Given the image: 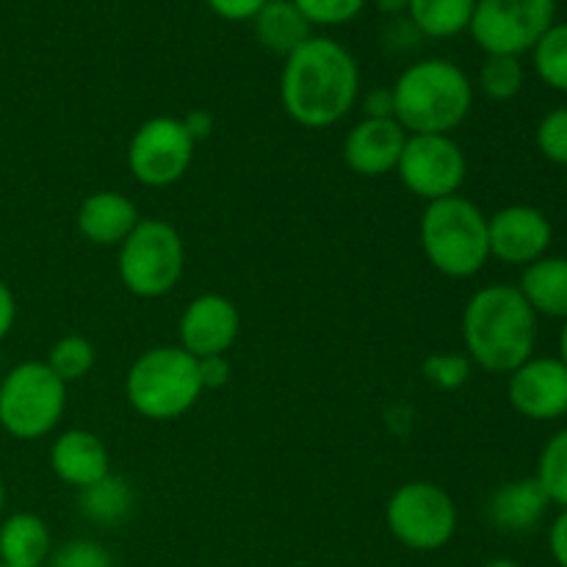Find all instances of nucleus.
<instances>
[{"label":"nucleus","mask_w":567,"mask_h":567,"mask_svg":"<svg viewBox=\"0 0 567 567\" xmlns=\"http://www.w3.org/2000/svg\"><path fill=\"white\" fill-rule=\"evenodd\" d=\"M360 97V66L341 42L310 37L282 64L280 100L286 114L308 131L332 127Z\"/></svg>","instance_id":"obj_1"},{"label":"nucleus","mask_w":567,"mask_h":567,"mask_svg":"<svg viewBox=\"0 0 567 567\" xmlns=\"http://www.w3.org/2000/svg\"><path fill=\"white\" fill-rule=\"evenodd\" d=\"M465 354L491 374H513L520 363L535 358L537 313L518 286H493L471 293L460 319Z\"/></svg>","instance_id":"obj_2"},{"label":"nucleus","mask_w":567,"mask_h":567,"mask_svg":"<svg viewBox=\"0 0 567 567\" xmlns=\"http://www.w3.org/2000/svg\"><path fill=\"white\" fill-rule=\"evenodd\" d=\"M393 92V120L408 136H452L474 109V83L449 59L410 64Z\"/></svg>","instance_id":"obj_3"},{"label":"nucleus","mask_w":567,"mask_h":567,"mask_svg":"<svg viewBox=\"0 0 567 567\" xmlns=\"http://www.w3.org/2000/svg\"><path fill=\"white\" fill-rule=\"evenodd\" d=\"M419 238L432 269L449 280L476 277L491 260L487 214L463 194L426 203Z\"/></svg>","instance_id":"obj_4"},{"label":"nucleus","mask_w":567,"mask_h":567,"mask_svg":"<svg viewBox=\"0 0 567 567\" xmlns=\"http://www.w3.org/2000/svg\"><path fill=\"white\" fill-rule=\"evenodd\" d=\"M203 396L197 358L183 347L161 343L131 363L125 374V399L142 419L166 424L177 421Z\"/></svg>","instance_id":"obj_5"},{"label":"nucleus","mask_w":567,"mask_h":567,"mask_svg":"<svg viewBox=\"0 0 567 567\" xmlns=\"http://www.w3.org/2000/svg\"><path fill=\"white\" fill-rule=\"evenodd\" d=\"M66 382L44 360H25L0 377V430L14 441H39L66 413Z\"/></svg>","instance_id":"obj_6"},{"label":"nucleus","mask_w":567,"mask_h":567,"mask_svg":"<svg viewBox=\"0 0 567 567\" xmlns=\"http://www.w3.org/2000/svg\"><path fill=\"white\" fill-rule=\"evenodd\" d=\"M116 271L127 293L138 299H161L175 291L186 269V244L172 221L150 216L120 244Z\"/></svg>","instance_id":"obj_7"},{"label":"nucleus","mask_w":567,"mask_h":567,"mask_svg":"<svg viewBox=\"0 0 567 567\" xmlns=\"http://www.w3.org/2000/svg\"><path fill=\"white\" fill-rule=\"evenodd\" d=\"M388 532L410 551H441L457 532V504L441 485L426 480L404 482L385 504Z\"/></svg>","instance_id":"obj_8"},{"label":"nucleus","mask_w":567,"mask_h":567,"mask_svg":"<svg viewBox=\"0 0 567 567\" xmlns=\"http://www.w3.org/2000/svg\"><path fill=\"white\" fill-rule=\"evenodd\" d=\"M551 25L554 0H476L468 33L487 55L520 59Z\"/></svg>","instance_id":"obj_9"},{"label":"nucleus","mask_w":567,"mask_h":567,"mask_svg":"<svg viewBox=\"0 0 567 567\" xmlns=\"http://www.w3.org/2000/svg\"><path fill=\"white\" fill-rule=\"evenodd\" d=\"M194 147L181 116H153L127 142V169L142 186L169 188L192 169Z\"/></svg>","instance_id":"obj_10"},{"label":"nucleus","mask_w":567,"mask_h":567,"mask_svg":"<svg viewBox=\"0 0 567 567\" xmlns=\"http://www.w3.org/2000/svg\"><path fill=\"white\" fill-rule=\"evenodd\" d=\"M396 175L413 197L435 203L460 194L468 177V158L454 136H408Z\"/></svg>","instance_id":"obj_11"},{"label":"nucleus","mask_w":567,"mask_h":567,"mask_svg":"<svg viewBox=\"0 0 567 567\" xmlns=\"http://www.w3.org/2000/svg\"><path fill=\"white\" fill-rule=\"evenodd\" d=\"M177 336V347L197 360L227 354L241 336V313L225 293H199L183 308Z\"/></svg>","instance_id":"obj_12"},{"label":"nucleus","mask_w":567,"mask_h":567,"mask_svg":"<svg viewBox=\"0 0 567 567\" xmlns=\"http://www.w3.org/2000/svg\"><path fill=\"white\" fill-rule=\"evenodd\" d=\"M487 241H491V258L526 269L548 255L554 227L535 205H507L487 216Z\"/></svg>","instance_id":"obj_13"},{"label":"nucleus","mask_w":567,"mask_h":567,"mask_svg":"<svg viewBox=\"0 0 567 567\" xmlns=\"http://www.w3.org/2000/svg\"><path fill=\"white\" fill-rule=\"evenodd\" d=\"M507 399L529 421L567 415V365L559 358H529L509 374Z\"/></svg>","instance_id":"obj_14"},{"label":"nucleus","mask_w":567,"mask_h":567,"mask_svg":"<svg viewBox=\"0 0 567 567\" xmlns=\"http://www.w3.org/2000/svg\"><path fill=\"white\" fill-rule=\"evenodd\" d=\"M408 131L396 120H360L343 138V161L360 177L396 172Z\"/></svg>","instance_id":"obj_15"},{"label":"nucleus","mask_w":567,"mask_h":567,"mask_svg":"<svg viewBox=\"0 0 567 567\" xmlns=\"http://www.w3.org/2000/svg\"><path fill=\"white\" fill-rule=\"evenodd\" d=\"M50 468H53L55 480L83 491L92 482L111 474L109 446L103 443V437L89 430H78V426L64 430L55 435L53 446H50Z\"/></svg>","instance_id":"obj_16"},{"label":"nucleus","mask_w":567,"mask_h":567,"mask_svg":"<svg viewBox=\"0 0 567 567\" xmlns=\"http://www.w3.org/2000/svg\"><path fill=\"white\" fill-rule=\"evenodd\" d=\"M142 221L136 203L116 188L89 194L75 216L78 233L94 247H120Z\"/></svg>","instance_id":"obj_17"},{"label":"nucleus","mask_w":567,"mask_h":567,"mask_svg":"<svg viewBox=\"0 0 567 567\" xmlns=\"http://www.w3.org/2000/svg\"><path fill=\"white\" fill-rule=\"evenodd\" d=\"M548 507L551 502L540 482L535 476H524V480L504 482L502 487H496L487 502V520L507 535H526L546 518Z\"/></svg>","instance_id":"obj_18"},{"label":"nucleus","mask_w":567,"mask_h":567,"mask_svg":"<svg viewBox=\"0 0 567 567\" xmlns=\"http://www.w3.org/2000/svg\"><path fill=\"white\" fill-rule=\"evenodd\" d=\"M518 291L537 316L546 319H567V258L543 255L520 275Z\"/></svg>","instance_id":"obj_19"},{"label":"nucleus","mask_w":567,"mask_h":567,"mask_svg":"<svg viewBox=\"0 0 567 567\" xmlns=\"http://www.w3.org/2000/svg\"><path fill=\"white\" fill-rule=\"evenodd\" d=\"M53 551L48 524L33 513H14L0 524V565L42 567Z\"/></svg>","instance_id":"obj_20"},{"label":"nucleus","mask_w":567,"mask_h":567,"mask_svg":"<svg viewBox=\"0 0 567 567\" xmlns=\"http://www.w3.org/2000/svg\"><path fill=\"white\" fill-rule=\"evenodd\" d=\"M252 25L258 42L280 59L297 53L313 37V25L305 20L293 0H266L264 9L255 14Z\"/></svg>","instance_id":"obj_21"},{"label":"nucleus","mask_w":567,"mask_h":567,"mask_svg":"<svg viewBox=\"0 0 567 567\" xmlns=\"http://www.w3.org/2000/svg\"><path fill=\"white\" fill-rule=\"evenodd\" d=\"M78 509L83 518L103 529H114V526L125 524L136 509V493H133L131 482L120 474H105L103 480L92 482L89 487L78 491Z\"/></svg>","instance_id":"obj_22"},{"label":"nucleus","mask_w":567,"mask_h":567,"mask_svg":"<svg viewBox=\"0 0 567 567\" xmlns=\"http://www.w3.org/2000/svg\"><path fill=\"white\" fill-rule=\"evenodd\" d=\"M476 0H410L408 20L421 37L452 39L468 31Z\"/></svg>","instance_id":"obj_23"},{"label":"nucleus","mask_w":567,"mask_h":567,"mask_svg":"<svg viewBox=\"0 0 567 567\" xmlns=\"http://www.w3.org/2000/svg\"><path fill=\"white\" fill-rule=\"evenodd\" d=\"M44 363L50 365L55 377L66 385L83 380V377L92 374L94 363H97V352H94V343L83 336H64L50 347L48 360Z\"/></svg>","instance_id":"obj_24"},{"label":"nucleus","mask_w":567,"mask_h":567,"mask_svg":"<svg viewBox=\"0 0 567 567\" xmlns=\"http://www.w3.org/2000/svg\"><path fill=\"white\" fill-rule=\"evenodd\" d=\"M537 78L554 92H567V22H554L532 50Z\"/></svg>","instance_id":"obj_25"},{"label":"nucleus","mask_w":567,"mask_h":567,"mask_svg":"<svg viewBox=\"0 0 567 567\" xmlns=\"http://www.w3.org/2000/svg\"><path fill=\"white\" fill-rule=\"evenodd\" d=\"M535 480L546 491L548 502L557 507H567V426L554 432L537 457Z\"/></svg>","instance_id":"obj_26"},{"label":"nucleus","mask_w":567,"mask_h":567,"mask_svg":"<svg viewBox=\"0 0 567 567\" xmlns=\"http://www.w3.org/2000/svg\"><path fill=\"white\" fill-rule=\"evenodd\" d=\"M526 83V72L515 55H487L480 70V89L487 100L507 103L518 97Z\"/></svg>","instance_id":"obj_27"},{"label":"nucleus","mask_w":567,"mask_h":567,"mask_svg":"<svg viewBox=\"0 0 567 567\" xmlns=\"http://www.w3.org/2000/svg\"><path fill=\"white\" fill-rule=\"evenodd\" d=\"M421 374L437 391H460L463 385H468L474 363L465 352H432L426 354Z\"/></svg>","instance_id":"obj_28"},{"label":"nucleus","mask_w":567,"mask_h":567,"mask_svg":"<svg viewBox=\"0 0 567 567\" xmlns=\"http://www.w3.org/2000/svg\"><path fill=\"white\" fill-rule=\"evenodd\" d=\"M535 142L543 158L557 166H567V105H559L543 116Z\"/></svg>","instance_id":"obj_29"},{"label":"nucleus","mask_w":567,"mask_h":567,"mask_svg":"<svg viewBox=\"0 0 567 567\" xmlns=\"http://www.w3.org/2000/svg\"><path fill=\"white\" fill-rule=\"evenodd\" d=\"M310 25H347L363 11L365 0H293Z\"/></svg>","instance_id":"obj_30"},{"label":"nucleus","mask_w":567,"mask_h":567,"mask_svg":"<svg viewBox=\"0 0 567 567\" xmlns=\"http://www.w3.org/2000/svg\"><path fill=\"white\" fill-rule=\"evenodd\" d=\"M50 567H114V557L103 543L78 537L50 554Z\"/></svg>","instance_id":"obj_31"},{"label":"nucleus","mask_w":567,"mask_h":567,"mask_svg":"<svg viewBox=\"0 0 567 567\" xmlns=\"http://www.w3.org/2000/svg\"><path fill=\"white\" fill-rule=\"evenodd\" d=\"M208 9L214 11L216 17L230 22H244V20H255L260 9L266 6V0H205Z\"/></svg>","instance_id":"obj_32"},{"label":"nucleus","mask_w":567,"mask_h":567,"mask_svg":"<svg viewBox=\"0 0 567 567\" xmlns=\"http://www.w3.org/2000/svg\"><path fill=\"white\" fill-rule=\"evenodd\" d=\"M197 371H199V385H203V391H219V388H225L227 382H230V374H233L225 354L197 360Z\"/></svg>","instance_id":"obj_33"},{"label":"nucleus","mask_w":567,"mask_h":567,"mask_svg":"<svg viewBox=\"0 0 567 567\" xmlns=\"http://www.w3.org/2000/svg\"><path fill=\"white\" fill-rule=\"evenodd\" d=\"M548 551H551L554 563L567 567V507L559 509L551 529H548Z\"/></svg>","instance_id":"obj_34"},{"label":"nucleus","mask_w":567,"mask_h":567,"mask_svg":"<svg viewBox=\"0 0 567 567\" xmlns=\"http://www.w3.org/2000/svg\"><path fill=\"white\" fill-rule=\"evenodd\" d=\"M181 122H183V127H186L188 136H192L194 144L205 142V138H208L210 133H214V125H216L214 114H210L208 109L188 111L186 116H181Z\"/></svg>","instance_id":"obj_35"},{"label":"nucleus","mask_w":567,"mask_h":567,"mask_svg":"<svg viewBox=\"0 0 567 567\" xmlns=\"http://www.w3.org/2000/svg\"><path fill=\"white\" fill-rule=\"evenodd\" d=\"M365 120H393V92L391 89H374L363 97Z\"/></svg>","instance_id":"obj_36"},{"label":"nucleus","mask_w":567,"mask_h":567,"mask_svg":"<svg viewBox=\"0 0 567 567\" xmlns=\"http://www.w3.org/2000/svg\"><path fill=\"white\" fill-rule=\"evenodd\" d=\"M14 321H17L14 291H11L9 282L0 277V341H3V338H9V332L14 330Z\"/></svg>","instance_id":"obj_37"},{"label":"nucleus","mask_w":567,"mask_h":567,"mask_svg":"<svg viewBox=\"0 0 567 567\" xmlns=\"http://www.w3.org/2000/svg\"><path fill=\"white\" fill-rule=\"evenodd\" d=\"M374 3H377V9L382 11V14L399 17V14H404V11H408L410 0H374Z\"/></svg>","instance_id":"obj_38"},{"label":"nucleus","mask_w":567,"mask_h":567,"mask_svg":"<svg viewBox=\"0 0 567 567\" xmlns=\"http://www.w3.org/2000/svg\"><path fill=\"white\" fill-rule=\"evenodd\" d=\"M557 358L567 365V319H565L563 330H559V354H557Z\"/></svg>","instance_id":"obj_39"},{"label":"nucleus","mask_w":567,"mask_h":567,"mask_svg":"<svg viewBox=\"0 0 567 567\" xmlns=\"http://www.w3.org/2000/svg\"><path fill=\"white\" fill-rule=\"evenodd\" d=\"M482 567H520L515 559H507V557H498V559H491V563H485Z\"/></svg>","instance_id":"obj_40"},{"label":"nucleus","mask_w":567,"mask_h":567,"mask_svg":"<svg viewBox=\"0 0 567 567\" xmlns=\"http://www.w3.org/2000/svg\"><path fill=\"white\" fill-rule=\"evenodd\" d=\"M6 507V485H3V476H0V515H3Z\"/></svg>","instance_id":"obj_41"},{"label":"nucleus","mask_w":567,"mask_h":567,"mask_svg":"<svg viewBox=\"0 0 567 567\" xmlns=\"http://www.w3.org/2000/svg\"><path fill=\"white\" fill-rule=\"evenodd\" d=\"M0 377H3V358H0Z\"/></svg>","instance_id":"obj_42"},{"label":"nucleus","mask_w":567,"mask_h":567,"mask_svg":"<svg viewBox=\"0 0 567 567\" xmlns=\"http://www.w3.org/2000/svg\"><path fill=\"white\" fill-rule=\"evenodd\" d=\"M0 567H9V565H0Z\"/></svg>","instance_id":"obj_43"}]
</instances>
